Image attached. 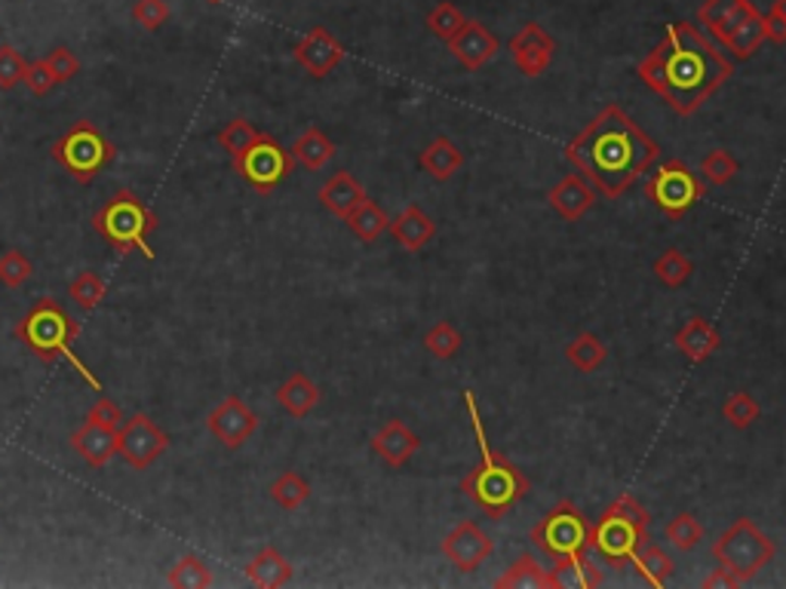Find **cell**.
<instances>
[{
  "label": "cell",
  "mask_w": 786,
  "mask_h": 589,
  "mask_svg": "<svg viewBox=\"0 0 786 589\" xmlns=\"http://www.w3.org/2000/svg\"><path fill=\"white\" fill-rule=\"evenodd\" d=\"M167 584L179 589H206L212 587V572L197 553H185L167 574Z\"/></svg>",
  "instance_id": "e575fe53"
},
{
  "label": "cell",
  "mask_w": 786,
  "mask_h": 589,
  "mask_svg": "<svg viewBox=\"0 0 786 589\" xmlns=\"http://www.w3.org/2000/svg\"><path fill=\"white\" fill-rule=\"evenodd\" d=\"M258 415L243 403L240 396H224L222 403L216 405L206 418V427L209 433L222 442L224 449L237 452L240 445H246V439H253V433L258 430Z\"/></svg>",
  "instance_id": "4fadbf2b"
},
{
  "label": "cell",
  "mask_w": 786,
  "mask_h": 589,
  "mask_svg": "<svg viewBox=\"0 0 786 589\" xmlns=\"http://www.w3.org/2000/svg\"><path fill=\"white\" fill-rule=\"evenodd\" d=\"M167 449H170V437L142 412L133 415L130 421H123V427L118 430V455L133 470H148Z\"/></svg>",
  "instance_id": "7c38bea8"
},
{
  "label": "cell",
  "mask_w": 786,
  "mask_h": 589,
  "mask_svg": "<svg viewBox=\"0 0 786 589\" xmlns=\"http://www.w3.org/2000/svg\"><path fill=\"white\" fill-rule=\"evenodd\" d=\"M320 203H323V209H329L332 216H339V219H347L354 209H357L359 203L366 200L369 194H366V187L359 185L357 179L351 175V172H335L323 187H320Z\"/></svg>",
  "instance_id": "d4e9b609"
},
{
  "label": "cell",
  "mask_w": 786,
  "mask_h": 589,
  "mask_svg": "<svg viewBox=\"0 0 786 589\" xmlns=\"http://www.w3.org/2000/svg\"><path fill=\"white\" fill-rule=\"evenodd\" d=\"M209 3H224V0H209Z\"/></svg>",
  "instance_id": "11a10c76"
},
{
  "label": "cell",
  "mask_w": 786,
  "mask_h": 589,
  "mask_svg": "<svg viewBox=\"0 0 786 589\" xmlns=\"http://www.w3.org/2000/svg\"><path fill=\"white\" fill-rule=\"evenodd\" d=\"M664 538H667V543H673L676 550L691 553L703 540V525L698 523L695 513H676L667 523V528H664Z\"/></svg>",
  "instance_id": "8d00e7d4"
},
{
  "label": "cell",
  "mask_w": 786,
  "mask_h": 589,
  "mask_svg": "<svg viewBox=\"0 0 786 589\" xmlns=\"http://www.w3.org/2000/svg\"><path fill=\"white\" fill-rule=\"evenodd\" d=\"M701 172H703V179H707L710 185L725 187L728 182H732V179H735L737 172H740V163H737L735 157H732L728 151L716 148V151H710L707 157H703Z\"/></svg>",
  "instance_id": "ee69618b"
},
{
  "label": "cell",
  "mask_w": 786,
  "mask_h": 589,
  "mask_svg": "<svg viewBox=\"0 0 786 589\" xmlns=\"http://www.w3.org/2000/svg\"><path fill=\"white\" fill-rule=\"evenodd\" d=\"M32 273H35L32 258H25L19 249H7L0 255V283L7 289L25 286V280H32Z\"/></svg>",
  "instance_id": "f6af8a7d"
},
{
  "label": "cell",
  "mask_w": 786,
  "mask_h": 589,
  "mask_svg": "<svg viewBox=\"0 0 786 589\" xmlns=\"http://www.w3.org/2000/svg\"><path fill=\"white\" fill-rule=\"evenodd\" d=\"M771 13H777V16L786 19V0H774V7H771Z\"/></svg>",
  "instance_id": "db71d44e"
},
{
  "label": "cell",
  "mask_w": 786,
  "mask_h": 589,
  "mask_svg": "<svg viewBox=\"0 0 786 589\" xmlns=\"http://www.w3.org/2000/svg\"><path fill=\"white\" fill-rule=\"evenodd\" d=\"M428 28L433 37H440L443 44H449V40H455V34L462 32L464 28V13L455 7V3H449V0H443V3H437L433 10L428 13Z\"/></svg>",
  "instance_id": "60d3db41"
},
{
  "label": "cell",
  "mask_w": 786,
  "mask_h": 589,
  "mask_svg": "<svg viewBox=\"0 0 786 589\" xmlns=\"http://www.w3.org/2000/svg\"><path fill=\"white\" fill-rule=\"evenodd\" d=\"M268 494H271V501H274L280 510H290L292 513V510H298V506L308 504L310 482L305 479V476H302V473L286 470V473H280L274 482H271Z\"/></svg>",
  "instance_id": "836d02e7"
},
{
  "label": "cell",
  "mask_w": 786,
  "mask_h": 589,
  "mask_svg": "<svg viewBox=\"0 0 786 589\" xmlns=\"http://www.w3.org/2000/svg\"><path fill=\"white\" fill-rule=\"evenodd\" d=\"M69 442H71V449L84 457L89 467H96V470L108 467V461L118 455V433H114V430H108V427H99V424H93V421H84L81 430H74V433H71Z\"/></svg>",
  "instance_id": "7402d4cb"
},
{
  "label": "cell",
  "mask_w": 786,
  "mask_h": 589,
  "mask_svg": "<svg viewBox=\"0 0 786 589\" xmlns=\"http://www.w3.org/2000/svg\"><path fill=\"white\" fill-rule=\"evenodd\" d=\"M347 228H351V234L357 236V240H363V243H376L378 236L384 234L388 228H391V219H388V212L378 206L376 200H366L359 203L357 209L347 216Z\"/></svg>",
  "instance_id": "1f68e13d"
},
{
  "label": "cell",
  "mask_w": 786,
  "mask_h": 589,
  "mask_svg": "<svg viewBox=\"0 0 786 589\" xmlns=\"http://www.w3.org/2000/svg\"><path fill=\"white\" fill-rule=\"evenodd\" d=\"M765 40H769V34H765V16H762V13H752V16L728 37L725 50L732 52L735 59H750V56L759 52V47H762Z\"/></svg>",
  "instance_id": "d590c367"
},
{
  "label": "cell",
  "mask_w": 786,
  "mask_h": 589,
  "mask_svg": "<svg viewBox=\"0 0 786 589\" xmlns=\"http://www.w3.org/2000/svg\"><path fill=\"white\" fill-rule=\"evenodd\" d=\"M464 405H467L470 427H474V437H477L479 464L462 479V494H467V501L479 506L489 519H504L513 506L529 494V479L513 461L498 455L495 449H492L486 424L479 421L474 390H464Z\"/></svg>",
  "instance_id": "3957f363"
},
{
  "label": "cell",
  "mask_w": 786,
  "mask_h": 589,
  "mask_svg": "<svg viewBox=\"0 0 786 589\" xmlns=\"http://www.w3.org/2000/svg\"><path fill=\"white\" fill-rule=\"evenodd\" d=\"M93 228H96V234L102 236L114 253H138L145 255L148 261H155V249H151L148 236L160 228V219H157L155 209L142 200L138 194H133V191L123 187L114 197H108V200L96 209Z\"/></svg>",
  "instance_id": "5b68a950"
},
{
  "label": "cell",
  "mask_w": 786,
  "mask_h": 589,
  "mask_svg": "<svg viewBox=\"0 0 786 589\" xmlns=\"http://www.w3.org/2000/svg\"><path fill=\"white\" fill-rule=\"evenodd\" d=\"M388 231H391L393 243H396L400 249H406V253H421L430 240H433V234H437V221L430 219L418 203H412V206H406L396 219H391V228H388Z\"/></svg>",
  "instance_id": "44dd1931"
},
{
  "label": "cell",
  "mask_w": 786,
  "mask_h": 589,
  "mask_svg": "<svg viewBox=\"0 0 786 589\" xmlns=\"http://www.w3.org/2000/svg\"><path fill=\"white\" fill-rule=\"evenodd\" d=\"M777 553L774 540L752 523V519H737L722 538L713 543V559H716L722 568H728L737 574L744 584L756 577L769 565L771 559Z\"/></svg>",
  "instance_id": "ba28073f"
},
{
  "label": "cell",
  "mask_w": 786,
  "mask_h": 589,
  "mask_svg": "<svg viewBox=\"0 0 786 589\" xmlns=\"http://www.w3.org/2000/svg\"><path fill=\"white\" fill-rule=\"evenodd\" d=\"M170 19V3L167 0H136L133 3V22L145 32H157Z\"/></svg>",
  "instance_id": "7dc6e473"
},
{
  "label": "cell",
  "mask_w": 786,
  "mask_h": 589,
  "mask_svg": "<svg viewBox=\"0 0 786 589\" xmlns=\"http://www.w3.org/2000/svg\"><path fill=\"white\" fill-rule=\"evenodd\" d=\"M531 543L553 562L584 556L590 550V523L572 501H563L531 528Z\"/></svg>",
  "instance_id": "9c48e42d"
},
{
  "label": "cell",
  "mask_w": 786,
  "mask_h": 589,
  "mask_svg": "<svg viewBox=\"0 0 786 589\" xmlns=\"http://www.w3.org/2000/svg\"><path fill=\"white\" fill-rule=\"evenodd\" d=\"M649 510L633 494H621L590 525V550H597L609 565H627L633 553L649 540Z\"/></svg>",
  "instance_id": "8992f818"
},
{
  "label": "cell",
  "mask_w": 786,
  "mask_h": 589,
  "mask_svg": "<svg viewBox=\"0 0 786 589\" xmlns=\"http://www.w3.org/2000/svg\"><path fill=\"white\" fill-rule=\"evenodd\" d=\"M654 273H658V280H661L664 286L679 289L691 280L695 265H691V258H688L683 249H667V253L654 261Z\"/></svg>",
  "instance_id": "74e56055"
},
{
  "label": "cell",
  "mask_w": 786,
  "mask_h": 589,
  "mask_svg": "<svg viewBox=\"0 0 786 589\" xmlns=\"http://www.w3.org/2000/svg\"><path fill=\"white\" fill-rule=\"evenodd\" d=\"M605 356H609V347H605L602 338H597L593 332H584V335H578L568 347H565L568 366L584 371V375H593V371L605 363Z\"/></svg>",
  "instance_id": "d6a6232c"
},
{
  "label": "cell",
  "mask_w": 786,
  "mask_h": 589,
  "mask_svg": "<svg viewBox=\"0 0 786 589\" xmlns=\"http://www.w3.org/2000/svg\"><path fill=\"white\" fill-rule=\"evenodd\" d=\"M320 400H323V393L305 371H292L290 378L277 388V403L292 418H308L310 412L320 405Z\"/></svg>",
  "instance_id": "cb8c5ba5"
},
{
  "label": "cell",
  "mask_w": 786,
  "mask_h": 589,
  "mask_svg": "<svg viewBox=\"0 0 786 589\" xmlns=\"http://www.w3.org/2000/svg\"><path fill=\"white\" fill-rule=\"evenodd\" d=\"M765 34H769L771 44H786V19L769 13L765 16Z\"/></svg>",
  "instance_id": "f5cc1de1"
},
{
  "label": "cell",
  "mask_w": 786,
  "mask_h": 589,
  "mask_svg": "<svg viewBox=\"0 0 786 589\" xmlns=\"http://www.w3.org/2000/svg\"><path fill=\"white\" fill-rule=\"evenodd\" d=\"M658 157H661V145L646 135V130L617 105L602 108L597 118L565 145V160L578 169L605 200H617L627 187L636 185Z\"/></svg>",
  "instance_id": "6da1fadb"
},
{
  "label": "cell",
  "mask_w": 786,
  "mask_h": 589,
  "mask_svg": "<svg viewBox=\"0 0 786 589\" xmlns=\"http://www.w3.org/2000/svg\"><path fill=\"white\" fill-rule=\"evenodd\" d=\"M630 565L636 568V574H639L646 584H651L654 589L667 587L670 574H673V568H676L667 550H664V547H658V543H649V540H646V543H642V547L633 553Z\"/></svg>",
  "instance_id": "f546056e"
},
{
  "label": "cell",
  "mask_w": 786,
  "mask_h": 589,
  "mask_svg": "<svg viewBox=\"0 0 786 589\" xmlns=\"http://www.w3.org/2000/svg\"><path fill=\"white\" fill-rule=\"evenodd\" d=\"M740 584H744V580H740L737 574L728 572V568H722V565H719L716 572H713L710 577H707V580H703V587H707V589H716V587L735 589V587H740Z\"/></svg>",
  "instance_id": "816d5d0a"
},
{
  "label": "cell",
  "mask_w": 786,
  "mask_h": 589,
  "mask_svg": "<svg viewBox=\"0 0 786 589\" xmlns=\"http://www.w3.org/2000/svg\"><path fill=\"white\" fill-rule=\"evenodd\" d=\"M722 418L732 424L735 430H747L750 424L762 418V405L756 403V396L737 390V393H732V396L725 400V405H722Z\"/></svg>",
  "instance_id": "ab89813d"
},
{
  "label": "cell",
  "mask_w": 786,
  "mask_h": 589,
  "mask_svg": "<svg viewBox=\"0 0 786 589\" xmlns=\"http://www.w3.org/2000/svg\"><path fill=\"white\" fill-rule=\"evenodd\" d=\"M81 335V322L71 320V314L62 307V302L56 298H40V302L16 322V341L35 354L37 359H44L47 366L56 359H65L74 366V371L84 378L89 388L96 393H102V381L89 371L81 356L74 354V341Z\"/></svg>",
  "instance_id": "277c9868"
},
{
  "label": "cell",
  "mask_w": 786,
  "mask_h": 589,
  "mask_svg": "<svg viewBox=\"0 0 786 589\" xmlns=\"http://www.w3.org/2000/svg\"><path fill=\"white\" fill-rule=\"evenodd\" d=\"M752 13H759V10L752 7L750 0H703L701 10H698V22L725 47L728 37H732Z\"/></svg>",
  "instance_id": "ac0fdd59"
},
{
  "label": "cell",
  "mask_w": 786,
  "mask_h": 589,
  "mask_svg": "<svg viewBox=\"0 0 786 589\" xmlns=\"http://www.w3.org/2000/svg\"><path fill=\"white\" fill-rule=\"evenodd\" d=\"M290 151L295 157V163H302L310 172H320L335 157V142L320 126H308L305 133L295 138V145H292Z\"/></svg>",
  "instance_id": "f1b7e54d"
},
{
  "label": "cell",
  "mask_w": 786,
  "mask_h": 589,
  "mask_svg": "<svg viewBox=\"0 0 786 589\" xmlns=\"http://www.w3.org/2000/svg\"><path fill=\"white\" fill-rule=\"evenodd\" d=\"M464 338L462 332L452 326V322H437V326H430L428 335H425V347H428V354H433L437 359H455L458 351H462Z\"/></svg>",
  "instance_id": "b9f144b4"
},
{
  "label": "cell",
  "mask_w": 786,
  "mask_h": 589,
  "mask_svg": "<svg viewBox=\"0 0 786 589\" xmlns=\"http://www.w3.org/2000/svg\"><path fill=\"white\" fill-rule=\"evenodd\" d=\"M50 154L77 185L86 187L114 163L118 148L93 120H77V123H71L69 133L52 142Z\"/></svg>",
  "instance_id": "52a82bcc"
},
{
  "label": "cell",
  "mask_w": 786,
  "mask_h": 589,
  "mask_svg": "<svg viewBox=\"0 0 786 589\" xmlns=\"http://www.w3.org/2000/svg\"><path fill=\"white\" fill-rule=\"evenodd\" d=\"M548 203L560 219L578 221L593 209V203H597V187L590 185L584 175H565L563 182L548 194Z\"/></svg>",
  "instance_id": "ffe728a7"
},
{
  "label": "cell",
  "mask_w": 786,
  "mask_h": 589,
  "mask_svg": "<svg viewBox=\"0 0 786 589\" xmlns=\"http://www.w3.org/2000/svg\"><path fill=\"white\" fill-rule=\"evenodd\" d=\"M673 344H676V351H679L688 363H707V359L719 351L722 338H719L713 322L695 317V320H688L683 329L676 332Z\"/></svg>",
  "instance_id": "603a6c76"
},
{
  "label": "cell",
  "mask_w": 786,
  "mask_h": 589,
  "mask_svg": "<svg viewBox=\"0 0 786 589\" xmlns=\"http://www.w3.org/2000/svg\"><path fill=\"white\" fill-rule=\"evenodd\" d=\"M292 56H295V62L298 65L305 68L308 71L310 77H326V74H332L335 68L342 65V59H344V47H342V40L339 37H332V32H326V28H310L298 44H295V50H292Z\"/></svg>",
  "instance_id": "2e32d148"
},
{
  "label": "cell",
  "mask_w": 786,
  "mask_h": 589,
  "mask_svg": "<svg viewBox=\"0 0 786 589\" xmlns=\"http://www.w3.org/2000/svg\"><path fill=\"white\" fill-rule=\"evenodd\" d=\"M492 553H495V540L489 538L477 523H458L443 540V556L462 574L477 572Z\"/></svg>",
  "instance_id": "9a60e30c"
},
{
  "label": "cell",
  "mask_w": 786,
  "mask_h": 589,
  "mask_svg": "<svg viewBox=\"0 0 786 589\" xmlns=\"http://www.w3.org/2000/svg\"><path fill=\"white\" fill-rule=\"evenodd\" d=\"M449 50L467 71H479L495 59L498 50H501V40L482 22L467 19L462 32L455 34V40H449Z\"/></svg>",
  "instance_id": "e0dca14e"
},
{
  "label": "cell",
  "mask_w": 786,
  "mask_h": 589,
  "mask_svg": "<svg viewBox=\"0 0 786 589\" xmlns=\"http://www.w3.org/2000/svg\"><path fill=\"white\" fill-rule=\"evenodd\" d=\"M25 86H28V89H32L35 96H50L52 86H59L56 81H52L47 59L28 62V71H25Z\"/></svg>",
  "instance_id": "f907efd6"
},
{
  "label": "cell",
  "mask_w": 786,
  "mask_h": 589,
  "mask_svg": "<svg viewBox=\"0 0 786 589\" xmlns=\"http://www.w3.org/2000/svg\"><path fill=\"white\" fill-rule=\"evenodd\" d=\"M105 280L96 273V270H84V273H77L74 280L69 283V295L74 298V304L86 310V314H93L105 298Z\"/></svg>",
  "instance_id": "f35d334b"
},
{
  "label": "cell",
  "mask_w": 786,
  "mask_h": 589,
  "mask_svg": "<svg viewBox=\"0 0 786 589\" xmlns=\"http://www.w3.org/2000/svg\"><path fill=\"white\" fill-rule=\"evenodd\" d=\"M636 74L679 118H688L735 74V65L691 22H673Z\"/></svg>",
  "instance_id": "7a4b0ae2"
},
{
  "label": "cell",
  "mask_w": 786,
  "mask_h": 589,
  "mask_svg": "<svg viewBox=\"0 0 786 589\" xmlns=\"http://www.w3.org/2000/svg\"><path fill=\"white\" fill-rule=\"evenodd\" d=\"M47 65H50V74L56 84H69L81 74V59L69 50V47H56L47 56Z\"/></svg>",
  "instance_id": "c3c4849f"
},
{
  "label": "cell",
  "mask_w": 786,
  "mask_h": 589,
  "mask_svg": "<svg viewBox=\"0 0 786 589\" xmlns=\"http://www.w3.org/2000/svg\"><path fill=\"white\" fill-rule=\"evenodd\" d=\"M25 71H28L25 56L10 44H0V89L7 93L13 86L25 84Z\"/></svg>",
  "instance_id": "bcb514c9"
},
{
  "label": "cell",
  "mask_w": 786,
  "mask_h": 589,
  "mask_svg": "<svg viewBox=\"0 0 786 589\" xmlns=\"http://www.w3.org/2000/svg\"><path fill=\"white\" fill-rule=\"evenodd\" d=\"M495 587L498 589H526V587L553 589V574H550L548 568H541V562L526 553V556L516 559L511 568L498 577Z\"/></svg>",
  "instance_id": "4dcf8cb0"
},
{
  "label": "cell",
  "mask_w": 786,
  "mask_h": 589,
  "mask_svg": "<svg viewBox=\"0 0 786 589\" xmlns=\"http://www.w3.org/2000/svg\"><path fill=\"white\" fill-rule=\"evenodd\" d=\"M507 50H511L513 65L523 77H541L556 56V40L538 22H529L513 34Z\"/></svg>",
  "instance_id": "5bb4252c"
},
{
  "label": "cell",
  "mask_w": 786,
  "mask_h": 589,
  "mask_svg": "<svg viewBox=\"0 0 786 589\" xmlns=\"http://www.w3.org/2000/svg\"><path fill=\"white\" fill-rule=\"evenodd\" d=\"M258 135H261V130H258L256 123H249L246 118H234L231 123H224V130L219 133V145H222V151L237 157V154H243L256 142Z\"/></svg>",
  "instance_id": "7bdbcfd3"
},
{
  "label": "cell",
  "mask_w": 786,
  "mask_h": 589,
  "mask_svg": "<svg viewBox=\"0 0 786 589\" xmlns=\"http://www.w3.org/2000/svg\"><path fill=\"white\" fill-rule=\"evenodd\" d=\"M646 197H649L667 219L679 221L685 219L695 203L703 200V185L701 179L688 169L685 160H664L661 167L654 169L646 182Z\"/></svg>",
  "instance_id": "30bf717a"
},
{
  "label": "cell",
  "mask_w": 786,
  "mask_h": 589,
  "mask_svg": "<svg viewBox=\"0 0 786 589\" xmlns=\"http://www.w3.org/2000/svg\"><path fill=\"white\" fill-rule=\"evenodd\" d=\"M86 421L99 424V427H108V430H114L118 433L120 427H123V408H120L114 400H108V396H99L93 408H89V415H86Z\"/></svg>",
  "instance_id": "681fc988"
},
{
  "label": "cell",
  "mask_w": 786,
  "mask_h": 589,
  "mask_svg": "<svg viewBox=\"0 0 786 589\" xmlns=\"http://www.w3.org/2000/svg\"><path fill=\"white\" fill-rule=\"evenodd\" d=\"M553 574V589H593L602 587V572L597 562H590L587 553L572 559H556L550 568Z\"/></svg>",
  "instance_id": "83f0119b"
},
{
  "label": "cell",
  "mask_w": 786,
  "mask_h": 589,
  "mask_svg": "<svg viewBox=\"0 0 786 589\" xmlns=\"http://www.w3.org/2000/svg\"><path fill=\"white\" fill-rule=\"evenodd\" d=\"M292 167H295L292 151H286L277 138L265 133L258 135L246 151L234 157L237 175L258 194H274L277 187L292 175Z\"/></svg>",
  "instance_id": "8fae6325"
},
{
  "label": "cell",
  "mask_w": 786,
  "mask_h": 589,
  "mask_svg": "<svg viewBox=\"0 0 786 589\" xmlns=\"http://www.w3.org/2000/svg\"><path fill=\"white\" fill-rule=\"evenodd\" d=\"M421 449V437L409 430L403 421H388L376 437H372V452H376L388 467H406L412 457Z\"/></svg>",
  "instance_id": "d6986e66"
},
{
  "label": "cell",
  "mask_w": 786,
  "mask_h": 589,
  "mask_svg": "<svg viewBox=\"0 0 786 589\" xmlns=\"http://www.w3.org/2000/svg\"><path fill=\"white\" fill-rule=\"evenodd\" d=\"M292 562L277 547H261L256 556L249 559V565H246V577L261 589H277V587H286L292 580Z\"/></svg>",
  "instance_id": "484cf974"
},
{
  "label": "cell",
  "mask_w": 786,
  "mask_h": 589,
  "mask_svg": "<svg viewBox=\"0 0 786 589\" xmlns=\"http://www.w3.org/2000/svg\"><path fill=\"white\" fill-rule=\"evenodd\" d=\"M418 167L421 172H428L430 179H437V182H449L458 169L464 167V151L452 142V138H433L428 148L421 151L418 157Z\"/></svg>",
  "instance_id": "4316f807"
}]
</instances>
